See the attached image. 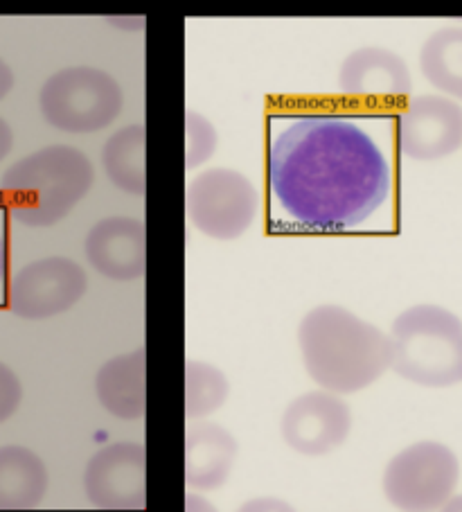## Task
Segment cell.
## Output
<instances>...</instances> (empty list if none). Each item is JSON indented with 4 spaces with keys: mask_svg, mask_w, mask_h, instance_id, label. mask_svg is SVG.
Masks as SVG:
<instances>
[{
    "mask_svg": "<svg viewBox=\"0 0 462 512\" xmlns=\"http://www.w3.org/2000/svg\"><path fill=\"white\" fill-rule=\"evenodd\" d=\"M185 206L199 233L210 240L230 242L253 226L260 210V192L246 174L230 167H212L190 181Z\"/></svg>",
    "mask_w": 462,
    "mask_h": 512,
    "instance_id": "52a82bcc",
    "label": "cell"
},
{
    "mask_svg": "<svg viewBox=\"0 0 462 512\" xmlns=\"http://www.w3.org/2000/svg\"><path fill=\"white\" fill-rule=\"evenodd\" d=\"M147 131L142 125H131L106 140L102 149V165L115 188L129 194H145L147 190Z\"/></svg>",
    "mask_w": 462,
    "mask_h": 512,
    "instance_id": "e0dca14e",
    "label": "cell"
},
{
    "mask_svg": "<svg viewBox=\"0 0 462 512\" xmlns=\"http://www.w3.org/2000/svg\"><path fill=\"white\" fill-rule=\"evenodd\" d=\"M23 402V386L19 375L0 361V425L10 420Z\"/></svg>",
    "mask_w": 462,
    "mask_h": 512,
    "instance_id": "44dd1931",
    "label": "cell"
},
{
    "mask_svg": "<svg viewBox=\"0 0 462 512\" xmlns=\"http://www.w3.org/2000/svg\"><path fill=\"white\" fill-rule=\"evenodd\" d=\"M86 258L104 278L129 282L147 271V228L140 219L109 217L86 235Z\"/></svg>",
    "mask_w": 462,
    "mask_h": 512,
    "instance_id": "7c38bea8",
    "label": "cell"
},
{
    "mask_svg": "<svg viewBox=\"0 0 462 512\" xmlns=\"http://www.w3.org/2000/svg\"><path fill=\"white\" fill-rule=\"evenodd\" d=\"M120 84L93 66H70L50 75L41 88L39 107L48 125L66 134H97L120 116Z\"/></svg>",
    "mask_w": 462,
    "mask_h": 512,
    "instance_id": "5b68a950",
    "label": "cell"
},
{
    "mask_svg": "<svg viewBox=\"0 0 462 512\" xmlns=\"http://www.w3.org/2000/svg\"><path fill=\"white\" fill-rule=\"evenodd\" d=\"M460 483V461L451 447L422 440L390 458L381 488L399 510L442 508Z\"/></svg>",
    "mask_w": 462,
    "mask_h": 512,
    "instance_id": "8992f818",
    "label": "cell"
},
{
    "mask_svg": "<svg viewBox=\"0 0 462 512\" xmlns=\"http://www.w3.org/2000/svg\"><path fill=\"white\" fill-rule=\"evenodd\" d=\"M86 289V271L75 260L52 255L25 264L12 278L10 310L28 321L52 319L73 310Z\"/></svg>",
    "mask_w": 462,
    "mask_h": 512,
    "instance_id": "ba28073f",
    "label": "cell"
},
{
    "mask_svg": "<svg viewBox=\"0 0 462 512\" xmlns=\"http://www.w3.org/2000/svg\"><path fill=\"white\" fill-rule=\"evenodd\" d=\"M390 368L415 386L462 384V321L442 305H413L388 332Z\"/></svg>",
    "mask_w": 462,
    "mask_h": 512,
    "instance_id": "277c9868",
    "label": "cell"
},
{
    "mask_svg": "<svg viewBox=\"0 0 462 512\" xmlns=\"http://www.w3.org/2000/svg\"><path fill=\"white\" fill-rule=\"evenodd\" d=\"M339 88L357 100H404L413 93V77L397 52L366 46L345 57Z\"/></svg>",
    "mask_w": 462,
    "mask_h": 512,
    "instance_id": "4fadbf2b",
    "label": "cell"
},
{
    "mask_svg": "<svg viewBox=\"0 0 462 512\" xmlns=\"http://www.w3.org/2000/svg\"><path fill=\"white\" fill-rule=\"evenodd\" d=\"M352 411L332 391H309L291 400L280 420V434L300 456H327L348 440Z\"/></svg>",
    "mask_w": 462,
    "mask_h": 512,
    "instance_id": "9c48e42d",
    "label": "cell"
},
{
    "mask_svg": "<svg viewBox=\"0 0 462 512\" xmlns=\"http://www.w3.org/2000/svg\"><path fill=\"white\" fill-rule=\"evenodd\" d=\"M269 181L273 199L293 222L314 231H345L384 206L390 167L354 122L307 116L273 140Z\"/></svg>",
    "mask_w": 462,
    "mask_h": 512,
    "instance_id": "6da1fadb",
    "label": "cell"
},
{
    "mask_svg": "<svg viewBox=\"0 0 462 512\" xmlns=\"http://www.w3.org/2000/svg\"><path fill=\"white\" fill-rule=\"evenodd\" d=\"M242 510H289V503L287 501H280V499H253V501H246Z\"/></svg>",
    "mask_w": 462,
    "mask_h": 512,
    "instance_id": "7402d4cb",
    "label": "cell"
},
{
    "mask_svg": "<svg viewBox=\"0 0 462 512\" xmlns=\"http://www.w3.org/2000/svg\"><path fill=\"white\" fill-rule=\"evenodd\" d=\"M12 88H14V73H12V68L7 66L5 59H0V102H3L5 97L12 93Z\"/></svg>",
    "mask_w": 462,
    "mask_h": 512,
    "instance_id": "cb8c5ba5",
    "label": "cell"
},
{
    "mask_svg": "<svg viewBox=\"0 0 462 512\" xmlns=\"http://www.w3.org/2000/svg\"><path fill=\"white\" fill-rule=\"evenodd\" d=\"M302 364L325 391L359 393L390 368V341L375 323L341 305H321L298 325Z\"/></svg>",
    "mask_w": 462,
    "mask_h": 512,
    "instance_id": "7a4b0ae2",
    "label": "cell"
},
{
    "mask_svg": "<svg viewBox=\"0 0 462 512\" xmlns=\"http://www.w3.org/2000/svg\"><path fill=\"white\" fill-rule=\"evenodd\" d=\"M97 400L120 420L147 416V352L145 348L124 352L102 364L95 377Z\"/></svg>",
    "mask_w": 462,
    "mask_h": 512,
    "instance_id": "9a60e30c",
    "label": "cell"
},
{
    "mask_svg": "<svg viewBox=\"0 0 462 512\" xmlns=\"http://www.w3.org/2000/svg\"><path fill=\"white\" fill-rule=\"evenodd\" d=\"M217 127L203 113L188 109L185 113V167L197 170L217 154Z\"/></svg>",
    "mask_w": 462,
    "mask_h": 512,
    "instance_id": "ffe728a7",
    "label": "cell"
},
{
    "mask_svg": "<svg viewBox=\"0 0 462 512\" xmlns=\"http://www.w3.org/2000/svg\"><path fill=\"white\" fill-rule=\"evenodd\" d=\"M93 181V165L79 149L52 145L14 163L3 174V190L14 219L46 228L73 213Z\"/></svg>",
    "mask_w": 462,
    "mask_h": 512,
    "instance_id": "3957f363",
    "label": "cell"
},
{
    "mask_svg": "<svg viewBox=\"0 0 462 512\" xmlns=\"http://www.w3.org/2000/svg\"><path fill=\"white\" fill-rule=\"evenodd\" d=\"M185 506H188V510L192 508V506H203V510H212L215 506H212V503H208V501H201V499H197V497H188V503H185Z\"/></svg>",
    "mask_w": 462,
    "mask_h": 512,
    "instance_id": "484cf974",
    "label": "cell"
},
{
    "mask_svg": "<svg viewBox=\"0 0 462 512\" xmlns=\"http://www.w3.org/2000/svg\"><path fill=\"white\" fill-rule=\"evenodd\" d=\"M5 276V244H3V237H0V280Z\"/></svg>",
    "mask_w": 462,
    "mask_h": 512,
    "instance_id": "4316f807",
    "label": "cell"
},
{
    "mask_svg": "<svg viewBox=\"0 0 462 512\" xmlns=\"http://www.w3.org/2000/svg\"><path fill=\"white\" fill-rule=\"evenodd\" d=\"M12 147H14V131L3 118H0V163L10 156Z\"/></svg>",
    "mask_w": 462,
    "mask_h": 512,
    "instance_id": "603a6c76",
    "label": "cell"
},
{
    "mask_svg": "<svg viewBox=\"0 0 462 512\" xmlns=\"http://www.w3.org/2000/svg\"><path fill=\"white\" fill-rule=\"evenodd\" d=\"M84 494L95 508H147V449L138 443H113L93 454L84 470Z\"/></svg>",
    "mask_w": 462,
    "mask_h": 512,
    "instance_id": "8fae6325",
    "label": "cell"
},
{
    "mask_svg": "<svg viewBox=\"0 0 462 512\" xmlns=\"http://www.w3.org/2000/svg\"><path fill=\"white\" fill-rule=\"evenodd\" d=\"M397 145L413 161H440L462 147V107L447 95H417L397 120Z\"/></svg>",
    "mask_w": 462,
    "mask_h": 512,
    "instance_id": "30bf717a",
    "label": "cell"
},
{
    "mask_svg": "<svg viewBox=\"0 0 462 512\" xmlns=\"http://www.w3.org/2000/svg\"><path fill=\"white\" fill-rule=\"evenodd\" d=\"M442 508H444V510H462V494L453 492Z\"/></svg>",
    "mask_w": 462,
    "mask_h": 512,
    "instance_id": "d4e9b609",
    "label": "cell"
},
{
    "mask_svg": "<svg viewBox=\"0 0 462 512\" xmlns=\"http://www.w3.org/2000/svg\"><path fill=\"white\" fill-rule=\"evenodd\" d=\"M239 454L235 436L221 425L197 422L185 431V483L192 490H217L224 485Z\"/></svg>",
    "mask_w": 462,
    "mask_h": 512,
    "instance_id": "5bb4252c",
    "label": "cell"
},
{
    "mask_svg": "<svg viewBox=\"0 0 462 512\" xmlns=\"http://www.w3.org/2000/svg\"><path fill=\"white\" fill-rule=\"evenodd\" d=\"M420 70L426 82L462 102V28H440L424 41Z\"/></svg>",
    "mask_w": 462,
    "mask_h": 512,
    "instance_id": "ac0fdd59",
    "label": "cell"
},
{
    "mask_svg": "<svg viewBox=\"0 0 462 512\" xmlns=\"http://www.w3.org/2000/svg\"><path fill=\"white\" fill-rule=\"evenodd\" d=\"M48 485V467L37 452L23 445L0 447V510L37 508Z\"/></svg>",
    "mask_w": 462,
    "mask_h": 512,
    "instance_id": "2e32d148",
    "label": "cell"
},
{
    "mask_svg": "<svg viewBox=\"0 0 462 512\" xmlns=\"http://www.w3.org/2000/svg\"><path fill=\"white\" fill-rule=\"evenodd\" d=\"M230 395L228 377L208 361L188 359L185 364V416L206 418L219 411Z\"/></svg>",
    "mask_w": 462,
    "mask_h": 512,
    "instance_id": "d6986e66",
    "label": "cell"
}]
</instances>
